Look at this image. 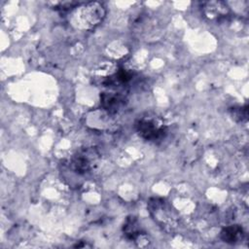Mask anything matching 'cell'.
Wrapping results in <instances>:
<instances>
[{
    "label": "cell",
    "mask_w": 249,
    "mask_h": 249,
    "mask_svg": "<svg viewBox=\"0 0 249 249\" xmlns=\"http://www.w3.org/2000/svg\"><path fill=\"white\" fill-rule=\"evenodd\" d=\"M105 14V8L100 2H87L79 4L74 9L72 19L76 26L90 29L103 20Z\"/></svg>",
    "instance_id": "1"
},
{
    "label": "cell",
    "mask_w": 249,
    "mask_h": 249,
    "mask_svg": "<svg viewBox=\"0 0 249 249\" xmlns=\"http://www.w3.org/2000/svg\"><path fill=\"white\" fill-rule=\"evenodd\" d=\"M137 134L146 141H160L166 135L167 128L163 121L158 116H143L134 123Z\"/></svg>",
    "instance_id": "2"
},
{
    "label": "cell",
    "mask_w": 249,
    "mask_h": 249,
    "mask_svg": "<svg viewBox=\"0 0 249 249\" xmlns=\"http://www.w3.org/2000/svg\"><path fill=\"white\" fill-rule=\"evenodd\" d=\"M148 209L155 220L162 229L171 231L177 226V216L172 207L162 198L154 197L148 202Z\"/></svg>",
    "instance_id": "3"
},
{
    "label": "cell",
    "mask_w": 249,
    "mask_h": 249,
    "mask_svg": "<svg viewBox=\"0 0 249 249\" xmlns=\"http://www.w3.org/2000/svg\"><path fill=\"white\" fill-rule=\"evenodd\" d=\"M98 152L94 148H83L79 150L70 160V168L78 174H86L92 167L98 158Z\"/></svg>",
    "instance_id": "4"
},
{
    "label": "cell",
    "mask_w": 249,
    "mask_h": 249,
    "mask_svg": "<svg viewBox=\"0 0 249 249\" xmlns=\"http://www.w3.org/2000/svg\"><path fill=\"white\" fill-rule=\"evenodd\" d=\"M126 103V98L121 92L106 91L100 94V104L110 114L118 113Z\"/></svg>",
    "instance_id": "5"
},
{
    "label": "cell",
    "mask_w": 249,
    "mask_h": 249,
    "mask_svg": "<svg viewBox=\"0 0 249 249\" xmlns=\"http://www.w3.org/2000/svg\"><path fill=\"white\" fill-rule=\"evenodd\" d=\"M202 12L206 18L214 21L225 19L230 14L229 7L222 1L205 2L202 6Z\"/></svg>",
    "instance_id": "6"
},
{
    "label": "cell",
    "mask_w": 249,
    "mask_h": 249,
    "mask_svg": "<svg viewBox=\"0 0 249 249\" xmlns=\"http://www.w3.org/2000/svg\"><path fill=\"white\" fill-rule=\"evenodd\" d=\"M243 229L239 225H231L224 228L221 231V239L229 244H235L243 238Z\"/></svg>",
    "instance_id": "7"
},
{
    "label": "cell",
    "mask_w": 249,
    "mask_h": 249,
    "mask_svg": "<svg viewBox=\"0 0 249 249\" xmlns=\"http://www.w3.org/2000/svg\"><path fill=\"white\" fill-rule=\"evenodd\" d=\"M124 234L129 240H136L141 234V229L135 217H128L123 227Z\"/></svg>",
    "instance_id": "8"
},
{
    "label": "cell",
    "mask_w": 249,
    "mask_h": 249,
    "mask_svg": "<svg viewBox=\"0 0 249 249\" xmlns=\"http://www.w3.org/2000/svg\"><path fill=\"white\" fill-rule=\"evenodd\" d=\"M231 117L238 122H242L247 119L248 112H247V106L244 107H233L231 110Z\"/></svg>",
    "instance_id": "9"
}]
</instances>
